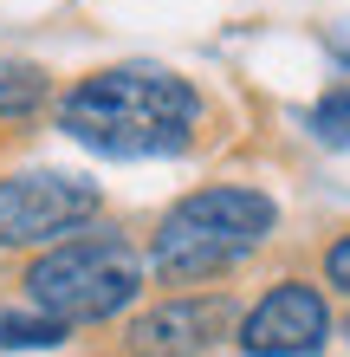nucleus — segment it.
I'll return each mask as SVG.
<instances>
[{"label":"nucleus","instance_id":"nucleus-8","mask_svg":"<svg viewBox=\"0 0 350 357\" xmlns=\"http://www.w3.org/2000/svg\"><path fill=\"white\" fill-rule=\"evenodd\" d=\"M72 331L46 312H0V351H58Z\"/></svg>","mask_w":350,"mask_h":357},{"label":"nucleus","instance_id":"nucleus-10","mask_svg":"<svg viewBox=\"0 0 350 357\" xmlns=\"http://www.w3.org/2000/svg\"><path fill=\"white\" fill-rule=\"evenodd\" d=\"M324 286H337L350 299V234H337L331 247H324Z\"/></svg>","mask_w":350,"mask_h":357},{"label":"nucleus","instance_id":"nucleus-7","mask_svg":"<svg viewBox=\"0 0 350 357\" xmlns=\"http://www.w3.org/2000/svg\"><path fill=\"white\" fill-rule=\"evenodd\" d=\"M46 98H52L46 66H33V59H0V117H33Z\"/></svg>","mask_w":350,"mask_h":357},{"label":"nucleus","instance_id":"nucleus-2","mask_svg":"<svg viewBox=\"0 0 350 357\" xmlns=\"http://www.w3.org/2000/svg\"><path fill=\"white\" fill-rule=\"evenodd\" d=\"M279 208L253 182H208L195 195H182L150 234V266L162 280H208L240 260H253L266 234H273Z\"/></svg>","mask_w":350,"mask_h":357},{"label":"nucleus","instance_id":"nucleus-4","mask_svg":"<svg viewBox=\"0 0 350 357\" xmlns=\"http://www.w3.org/2000/svg\"><path fill=\"white\" fill-rule=\"evenodd\" d=\"M97 208H104L97 182H78L65 169L0 176V247H58L85 221H97Z\"/></svg>","mask_w":350,"mask_h":357},{"label":"nucleus","instance_id":"nucleus-6","mask_svg":"<svg viewBox=\"0 0 350 357\" xmlns=\"http://www.w3.org/2000/svg\"><path fill=\"white\" fill-rule=\"evenodd\" d=\"M234 305L221 299H162L150 312H136L130 325H123V344H130L136 357H201L221 331H228Z\"/></svg>","mask_w":350,"mask_h":357},{"label":"nucleus","instance_id":"nucleus-1","mask_svg":"<svg viewBox=\"0 0 350 357\" xmlns=\"http://www.w3.org/2000/svg\"><path fill=\"white\" fill-rule=\"evenodd\" d=\"M208 123V104L189 78L169 66H104L58 98V130L97 156L143 162V156H182Z\"/></svg>","mask_w":350,"mask_h":357},{"label":"nucleus","instance_id":"nucleus-3","mask_svg":"<svg viewBox=\"0 0 350 357\" xmlns=\"http://www.w3.org/2000/svg\"><path fill=\"white\" fill-rule=\"evenodd\" d=\"M143 254L123 234H78L46 247L26 266V299L33 312H46L58 325H104L117 312H130L143 299Z\"/></svg>","mask_w":350,"mask_h":357},{"label":"nucleus","instance_id":"nucleus-9","mask_svg":"<svg viewBox=\"0 0 350 357\" xmlns=\"http://www.w3.org/2000/svg\"><path fill=\"white\" fill-rule=\"evenodd\" d=\"M305 130H312L324 150H350V85L324 91L312 111H305Z\"/></svg>","mask_w":350,"mask_h":357},{"label":"nucleus","instance_id":"nucleus-5","mask_svg":"<svg viewBox=\"0 0 350 357\" xmlns=\"http://www.w3.org/2000/svg\"><path fill=\"white\" fill-rule=\"evenodd\" d=\"M324 344H331V305L305 280H279L240 319V351L246 357H318Z\"/></svg>","mask_w":350,"mask_h":357}]
</instances>
